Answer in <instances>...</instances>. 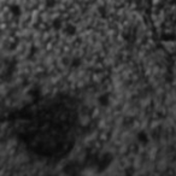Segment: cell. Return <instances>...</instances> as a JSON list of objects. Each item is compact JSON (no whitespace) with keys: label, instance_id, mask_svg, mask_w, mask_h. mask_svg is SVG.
<instances>
[{"label":"cell","instance_id":"cell-1","mask_svg":"<svg viewBox=\"0 0 176 176\" xmlns=\"http://www.w3.org/2000/svg\"><path fill=\"white\" fill-rule=\"evenodd\" d=\"M152 10L158 36L176 67V0H152Z\"/></svg>","mask_w":176,"mask_h":176}]
</instances>
